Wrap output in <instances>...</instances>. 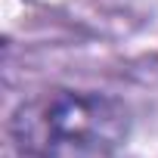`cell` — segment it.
Returning <instances> with one entry per match:
<instances>
[{"mask_svg": "<svg viewBox=\"0 0 158 158\" xmlns=\"http://www.w3.org/2000/svg\"><path fill=\"white\" fill-rule=\"evenodd\" d=\"M130 124L127 102L112 93L56 87L22 99L6 130L25 158H115Z\"/></svg>", "mask_w": 158, "mask_h": 158, "instance_id": "6da1fadb", "label": "cell"}]
</instances>
